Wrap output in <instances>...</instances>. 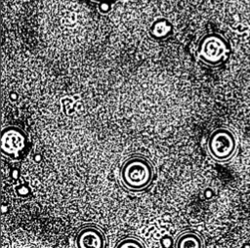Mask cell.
Instances as JSON below:
<instances>
[{"mask_svg": "<svg viewBox=\"0 0 250 248\" xmlns=\"http://www.w3.org/2000/svg\"><path fill=\"white\" fill-rule=\"evenodd\" d=\"M76 245L80 248L104 247V233L95 227H85L77 234Z\"/></svg>", "mask_w": 250, "mask_h": 248, "instance_id": "cell-5", "label": "cell"}, {"mask_svg": "<svg viewBox=\"0 0 250 248\" xmlns=\"http://www.w3.org/2000/svg\"><path fill=\"white\" fill-rule=\"evenodd\" d=\"M91 1H97V2H101V1H104V0H91Z\"/></svg>", "mask_w": 250, "mask_h": 248, "instance_id": "cell-11", "label": "cell"}, {"mask_svg": "<svg viewBox=\"0 0 250 248\" xmlns=\"http://www.w3.org/2000/svg\"><path fill=\"white\" fill-rule=\"evenodd\" d=\"M98 10L100 13L102 14H107L110 12L111 10V4L108 0H104V1H101L99 2V5H98Z\"/></svg>", "mask_w": 250, "mask_h": 248, "instance_id": "cell-9", "label": "cell"}, {"mask_svg": "<svg viewBox=\"0 0 250 248\" xmlns=\"http://www.w3.org/2000/svg\"><path fill=\"white\" fill-rule=\"evenodd\" d=\"M230 47L227 39L219 33L205 34L198 42V58L209 65H219L228 58Z\"/></svg>", "mask_w": 250, "mask_h": 248, "instance_id": "cell-2", "label": "cell"}, {"mask_svg": "<svg viewBox=\"0 0 250 248\" xmlns=\"http://www.w3.org/2000/svg\"><path fill=\"white\" fill-rule=\"evenodd\" d=\"M116 248H145V244L135 237H125L121 239L116 245Z\"/></svg>", "mask_w": 250, "mask_h": 248, "instance_id": "cell-8", "label": "cell"}, {"mask_svg": "<svg viewBox=\"0 0 250 248\" xmlns=\"http://www.w3.org/2000/svg\"><path fill=\"white\" fill-rule=\"evenodd\" d=\"M173 33V24L165 18H158L148 27V35L154 40H164Z\"/></svg>", "mask_w": 250, "mask_h": 248, "instance_id": "cell-6", "label": "cell"}, {"mask_svg": "<svg viewBox=\"0 0 250 248\" xmlns=\"http://www.w3.org/2000/svg\"><path fill=\"white\" fill-rule=\"evenodd\" d=\"M25 133L16 126L5 127L1 132V152L9 157L16 158L26 146Z\"/></svg>", "mask_w": 250, "mask_h": 248, "instance_id": "cell-4", "label": "cell"}, {"mask_svg": "<svg viewBox=\"0 0 250 248\" xmlns=\"http://www.w3.org/2000/svg\"><path fill=\"white\" fill-rule=\"evenodd\" d=\"M236 147L235 136L227 128L215 129L207 140V148L210 155L219 162L229 160L234 155Z\"/></svg>", "mask_w": 250, "mask_h": 248, "instance_id": "cell-3", "label": "cell"}, {"mask_svg": "<svg viewBox=\"0 0 250 248\" xmlns=\"http://www.w3.org/2000/svg\"><path fill=\"white\" fill-rule=\"evenodd\" d=\"M160 243H161V245L163 246V247H165V248H169V247H171V246H173V239L171 238V236H169V235H165L164 237H162L161 238V240H160Z\"/></svg>", "mask_w": 250, "mask_h": 248, "instance_id": "cell-10", "label": "cell"}, {"mask_svg": "<svg viewBox=\"0 0 250 248\" xmlns=\"http://www.w3.org/2000/svg\"><path fill=\"white\" fill-rule=\"evenodd\" d=\"M175 246L177 248H201L202 240L197 233L188 231L178 237Z\"/></svg>", "mask_w": 250, "mask_h": 248, "instance_id": "cell-7", "label": "cell"}, {"mask_svg": "<svg viewBox=\"0 0 250 248\" xmlns=\"http://www.w3.org/2000/svg\"><path fill=\"white\" fill-rule=\"evenodd\" d=\"M122 185L131 191H141L150 186L153 180L151 163L141 156L127 159L120 169Z\"/></svg>", "mask_w": 250, "mask_h": 248, "instance_id": "cell-1", "label": "cell"}]
</instances>
